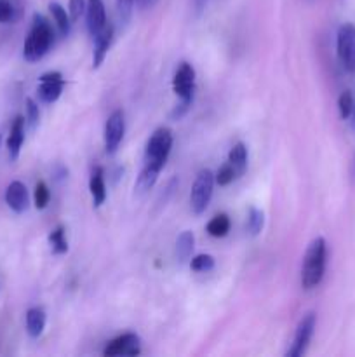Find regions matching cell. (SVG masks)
Wrapping results in <instances>:
<instances>
[{
  "instance_id": "cell-1",
  "label": "cell",
  "mask_w": 355,
  "mask_h": 357,
  "mask_svg": "<svg viewBox=\"0 0 355 357\" xmlns=\"http://www.w3.org/2000/svg\"><path fill=\"white\" fill-rule=\"evenodd\" d=\"M54 44V30L42 14H33L30 33L23 45V56L28 63L40 61Z\"/></svg>"
},
{
  "instance_id": "cell-2",
  "label": "cell",
  "mask_w": 355,
  "mask_h": 357,
  "mask_svg": "<svg viewBox=\"0 0 355 357\" xmlns=\"http://www.w3.org/2000/svg\"><path fill=\"white\" fill-rule=\"evenodd\" d=\"M327 260V244L324 237H317L310 243L303 258L301 268V286L305 289H313L320 284L326 272Z\"/></svg>"
},
{
  "instance_id": "cell-3",
  "label": "cell",
  "mask_w": 355,
  "mask_h": 357,
  "mask_svg": "<svg viewBox=\"0 0 355 357\" xmlns=\"http://www.w3.org/2000/svg\"><path fill=\"white\" fill-rule=\"evenodd\" d=\"M171 149H173V132L167 128H159L148 139L145 152V166L162 169L167 162Z\"/></svg>"
},
{
  "instance_id": "cell-4",
  "label": "cell",
  "mask_w": 355,
  "mask_h": 357,
  "mask_svg": "<svg viewBox=\"0 0 355 357\" xmlns=\"http://www.w3.org/2000/svg\"><path fill=\"white\" fill-rule=\"evenodd\" d=\"M214 183L216 181L212 171L202 169L200 173L197 174L190 194V206L191 211H194L195 215H202V213L207 209L212 197V190H214Z\"/></svg>"
},
{
  "instance_id": "cell-5",
  "label": "cell",
  "mask_w": 355,
  "mask_h": 357,
  "mask_svg": "<svg viewBox=\"0 0 355 357\" xmlns=\"http://www.w3.org/2000/svg\"><path fill=\"white\" fill-rule=\"evenodd\" d=\"M336 51L341 66L347 72H355V24L345 23L338 30Z\"/></svg>"
},
{
  "instance_id": "cell-6",
  "label": "cell",
  "mask_w": 355,
  "mask_h": 357,
  "mask_svg": "<svg viewBox=\"0 0 355 357\" xmlns=\"http://www.w3.org/2000/svg\"><path fill=\"white\" fill-rule=\"evenodd\" d=\"M315 324L317 316L313 312L305 314V316L301 317V321L298 323V328H296L294 340H292L289 351L285 352L287 357H299L305 354L306 349H308L310 340H312L313 337V331H315Z\"/></svg>"
},
{
  "instance_id": "cell-7",
  "label": "cell",
  "mask_w": 355,
  "mask_h": 357,
  "mask_svg": "<svg viewBox=\"0 0 355 357\" xmlns=\"http://www.w3.org/2000/svg\"><path fill=\"white\" fill-rule=\"evenodd\" d=\"M125 132V117L122 110L111 112V115L108 117L106 124H104V150L106 153H115L117 152L118 145L122 143Z\"/></svg>"
},
{
  "instance_id": "cell-8",
  "label": "cell",
  "mask_w": 355,
  "mask_h": 357,
  "mask_svg": "<svg viewBox=\"0 0 355 357\" xmlns=\"http://www.w3.org/2000/svg\"><path fill=\"white\" fill-rule=\"evenodd\" d=\"M173 89L180 100H194L195 70L190 63H181L173 79Z\"/></svg>"
},
{
  "instance_id": "cell-9",
  "label": "cell",
  "mask_w": 355,
  "mask_h": 357,
  "mask_svg": "<svg viewBox=\"0 0 355 357\" xmlns=\"http://www.w3.org/2000/svg\"><path fill=\"white\" fill-rule=\"evenodd\" d=\"M66 80L59 72H47L38 79V98L44 103H54L59 100Z\"/></svg>"
},
{
  "instance_id": "cell-10",
  "label": "cell",
  "mask_w": 355,
  "mask_h": 357,
  "mask_svg": "<svg viewBox=\"0 0 355 357\" xmlns=\"http://www.w3.org/2000/svg\"><path fill=\"white\" fill-rule=\"evenodd\" d=\"M106 357L115 356H139L141 354V340L136 333H124L120 337L113 338L106 345L103 352Z\"/></svg>"
},
{
  "instance_id": "cell-11",
  "label": "cell",
  "mask_w": 355,
  "mask_h": 357,
  "mask_svg": "<svg viewBox=\"0 0 355 357\" xmlns=\"http://www.w3.org/2000/svg\"><path fill=\"white\" fill-rule=\"evenodd\" d=\"M86 20L87 30H89L90 37L94 38L106 26V10H104L103 0H87Z\"/></svg>"
},
{
  "instance_id": "cell-12",
  "label": "cell",
  "mask_w": 355,
  "mask_h": 357,
  "mask_svg": "<svg viewBox=\"0 0 355 357\" xmlns=\"http://www.w3.org/2000/svg\"><path fill=\"white\" fill-rule=\"evenodd\" d=\"M6 204L13 209L14 213H24L30 204V199H28V190L24 187V183L21 181H13V183L7 187L6 190Z\"/></svg>"
},
{
  "instance_id": "cell-13",
  "label": "cell",
  "mask_w": 355,
  "mask_h": 357,
  "mask_svg": "<svg viewBox=\"0 0 355 357\" xmlns=\"http://www.w3.org/2000/svg\"><path fill=\"white\" fill-rule=\"evenodd\" d=\"M111 40H113V26L106 23V26L100 31V33L94 37V54H93V66L94 68H100L103 65L104 58L108 54V49H110Z\"/></svg>"
},
{
  "instance_id": "cell-14",
  "label": "cell",
  "mask_w": 355,
  "mask_h": 357,
  "mask_svg": "<svg viewBox=\"0 0 355 357\" xmlns=\"http://www.w3.org/2000/svg\"><path fill=\"white\" fill-rule=\"evenodd\" d=\"M24 117L17 115L14 119L13 126H10V132H9V138H7V152H9L10 160H16L19 157L21 152V146H23L24 142Z\"/></svg>"
},
{
  "instance_id": "cell-15",
  "label": "cell",
  "mask_w": 355,
  "mask_h": 357,
  "mask_svg": "<svg viewBox=\"0 0 355 357\" xmlns=\"http://www.w3.org/2000/svg\"><path fill=\"white\" fill-rule=\"evenodd\" d=\"M89 190L90 197H93L94 208H100L106 199V185H104V173L100 166L94 167L93 174L89 180Z\"/></svg>"
},
{
  "instance_id": "cell-16",
  "label": "cell",
  "mask_w": 355,
  "mask_h": 357,
  "mask_svg": "<svg viewBox=\"0 0 355 357\" xmlns=\"http://www.w3.org/2000/svg\"><path fill=\"white\" fill-rule=\"evenodd\" d=\"M45 317L44 309L40 307H31L30 310L26 312V331L31 338H38L42 335L45 328Z\"/></svg>"
},
{
  "instance_id": "cell-17",
  "label": "cell",
  "mask_w": 355,
  "mask_h": 357,
  "mask_svg": "<svg viewBox=\"0 0 355 357\" xmlns=\"http://www.w3.org/2000/svg\"><path fill=\"white\" fill-rule=\"evenodd\" d=\"M228 162L230 166L235 171L237 178L242 176L247 169V146L244 143H237L232 146L228 153Z\"/></svg>"
},
{
  "instance_id": "cell-18",
  "label": "cell",
  "mask_w": 355,
  "mask_h": 357,
  "mask_svg": "<svg viewBox=\"0 0 355 357\" xmlns=\"http://www.w3.org/2000/svg\"><path fill=\"white\" fill-rule=\"evenodd\" d=\"M195 248V237L190 230H184L181 232V236L176 241V258L180 264H187L190 260L191 253H194Z\"/></svg>"
},
{
  "instance_id": "cell-19",
  "label": "cell",
  "mask_w": 355,
  "mask_h": 357,
  "mask_svg": "<svg viewBox=\"0 0 355 357\" xmlns=\"http://www.w3.org/2000/svg\"><path fill=\"white\" fill-rule=\"evenodd\" d=\"M49 10H51L52 17L56 21V26H58L59 33L63 37L70 33V28H72V20H70V14L66 13V9H63L58 2H51L49 3Z\"/></svg>"
},
{
  "instance_id": "cell-20",
  "label": "cell",
  "mask_w": 355,
  "mask_h": 357,
  "mask_svg": "<svg viewBox=\"0 0 355 357\" xmlns=\"http://www.w3.org/2000/svg\"><path fill=\"white\" fill-rule=\"evenodd\" d=\"M159 173L160 171H157L155 167L143 166L141 173H139L138 180H136V190H138L139 194H145V192H148L150 188L155 185L157 178H159Z\"/></svg>"
},
{
  "instance_id": "cell-21",
  "label": "cell",
  "mask_w": 355,
  "mask_h": 357,
  "mask_svg": "<svg viewBox=\"0 0 355 357\" xmlns=\"http://www.w3.org/2000/svg\"><path fill=\"white\" fill-rule=\"evenodd\" d=\"M230 230V218L226 215H216L207 223V234L211 237H225Z\"/></svg>"
},
{
  "instance_id": "cell-22",
  "label": "cell",
  "mask_w": 355,
  "mask_h": 357,
  "mask_svg": "<svg viewBox=\"0 0 355 357\" xmlns=\"http://www.w3.org/2000/svg\"><path fill=\"white\" fill-rule=\"evenodd\" d=\"M263 225H265L263 211L258 208H251L249 215H247V223H246L247 232H249L253 237L260 236L261 230H263Z\"/></svg>"
},
{
  "instance_id": "cell-23",
  "label": "cell",
  "mask_w": 355,
  "mask_h": 357,
  "mask_svg": "<svg viewBox=\"0 0 355 357\" xmlns=\"http://www.w3.org/2000/svg\"><path fill=\"white\" fill-rule=\"evenodd\" d=\"M49 244H51L52 253L56 255H63L68 251V241L65 239V229L63 227H58V229L49 234Z\"/></svg>"
},
{
  "instance_id": "cell-24",
  "label": "cell",
  "mask_w": 355,
  "mask_h": 357,
  "mask_svg": "<svg viewBox=\"0 0 355 357\" xmlns=\"http://www.w3.org/2000/svg\"><path fill=\"white\" fill-rule=\"evenodd\" d=\"M354 98H352V93L350 91H343V93L340 94V98H338V110H340V117L343 119V121H347L348 117H350L352 114H354Z\"/></svg>"
},
{
  "instance_id": "cell-25",
  "label": "cell",
  "mask_w": 355,
  "mask_h": 357,
  "mask_svg": "<svg viewBox=\"0 0 355 357\" xmlns=\"http://www.w3.org/2000/svg\"><path fill=\"white\" fill-rule=\"evenodd\" d=\"M49 199H51V192H49L47 185H45L44 181H38V183L35 185V192H33L35 208L44 209L45 206L49 204Z\"/></svg>"
},
{
  "instance_id": "cell-26",
  "label": "cell",
  "mask_w": 355,
  "mask_h": 357,
  "mask_svg": "<svg viewBox=\"0 0 355 357\" xmlns=\"http://www.w3.org/2000/svg\"><path fill=\"white\" fill-rule=\"evenodd\" d=\"M233 180H237V174L233 171V167L230 166V162H225L218 169V173L214 174V181L219 185V187H226V185L232 183Z\"/></svg>"
},
{
  "instance_id": "cell-27",
  "label": "cell",
  "mask_w": 355,
  "mask_h": 357,
  "mask_svg": "<svg viewBox=\"0 0 355 357\" xmlns=\"http://www.w3.org/2000/svg\"><path fill=\"white\" fill-rule=\"evenodd\" d=\"M191 271L195 272H207L214 268V258L211 255H197L195 258H191L190 261Z\"/></svg>"
},
{
  "instance_id": "cell-28",
  "label": "cell",
  "mask_w": 355,
  "mask_h": 357,
  "mask_svg": "<svg viewBox=\"0 0 355 357\" xmlns=\"http://www.w3.org/2000/svg\"><path fill=\"white\" fill-rule=\"evenodd\" d=\"M40 121V110H38V105L35 103L31 98H26V122L30 126V129H35Z\"/></svg>"
},
{
  "instance_id": "cell-29",
  "label": "cell",
  "mask_w": 355,
  "mask_h": 357,
  "mask_svg": "<svg viewBox=\"0 0 355 357\" xmlns=\"http://www.w3.org/2000/svg\"><path fill=\"white\" fill-rule=\"evenodd\" d=\"M87 2L86 0H70L68 2V14L72 21H79L86 13Z\"/></svg>"
},
{
  "instance_id": "cell-30",
  "label": "cell",
  "mask_w": 355,
  "mask_h": 357,
  "mask_svg": "<svg viewBox=\"0 0 355 357\" xmlns=\"http://www.w3.org/2000/svg\"><path fill=\"white\" fill-rule=\"evenodd\" d=\"M132 7H134V0H117V13L124 24L131 20Z\"/></svg>"
},
{
  "instance_id": "cell-31",
  "label": "cell",
  "mask_w": 355,
  "mask_h": 357,
  "mask_svg": "<svg viewBox=\"0 0 355 357\" xmlns=\"http://www.w3.org/2000/svg\"><path fill=\"white\" fill-rule=\"evenodd\" d=\"M14 6L9 0H0V23H9L14 20Z\"/></svg>"
},
{
  "instance_id": "cell-32",
  "label": "cell",
  "mask_w": 355,
  "mask_h": 357,
  "mask_svg": "<svg viewBox=\"0 0 355 357\" xmlns=\"http://www.w3.org/2000/svg\"><path fill=\"white\" fill-rule=\"evenodd\" d=\"M191 103H194V100H180V103H178L176 107H174V110L171 112V119H173V121H180V119L190 110Z\"/></svg>"
},
{
  "instance_id": "cell-33",
  "label": "cell",
  "mask_w": 355,
  "mask_h": 357,
  "mask_svg": "<svg viewBox=\"0 0 355 357\" xmlns=\"http://www.w3.org/2000/svg\"><path fill=\"white\" fill-rule=\"evenodd\" d=\"M68 176V169L63 166H58L56 167V180H63V178Z\"/></svg>"
},
{
  "instance_id": "cell-34",
  "label": "cell",
  "mask_w": 355,
  "mask_h": 357,
  "mask_svg": "<svg viewBox=\"0 0 355 357\" xmlns=\"http://www.w3.org/2000/svg\"><path fill=\"white\" fill-rule=\"evenodd\" d=\"M205 2H207V0H194L195 13H197V14H200L202 10H204V7H205Z\"/></svg>"
},
{
  "instance_id": "cell-35",
  "label": "cell",
  "mask_w": 355,
  "mask_h": 357,
  "mask_svg": "<svg viewBox=\"0 0 355 357\" xmlns=\"http://www.w3.org/2000/svg\"><path fill=\"white\" fill-rule=\"evenodd\" d=\"M141 2H143V3H145V2H148V0H141Z\"/></svg>"
},
{
  "instance_id": "cell-36",
  "label": "cell",
  "mask_w": 355,
  "mask_h": 357,
  "mask_svg": "<svg viewBox=\"0 0 355 357\" xmlns=\"http://www.w3.org/2000/svg\"><path fill=\"white\" fill-rule=\"evenodd\" d=\"M354 112H355V108H354Z\"/></svg>"
}]
</instances>
